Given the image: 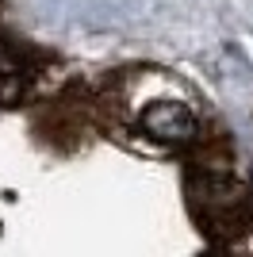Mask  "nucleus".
Wrapping results in <instances>:
<instances>
[{
    "instance_id": "f257e3e1",
    "label": "nucleus",
    "mask_w": 253,
    "mask_h": 257,
    "mask_svg": "<svg viewBox=\"0 0 253 257\" xmlns=\"http://www.w3.org/2000/svg\"><path fill=\"white\" fill-rule=\"evenodd\" d=\"M142 127L150 131V139L161 142H184L196 135V119L184 104H154L142 111Z\"/></svg>"
},
{
    "instance_id": "f03ea898",
    "label": "nucleus",
    "mask_w": 253,
    "mask_h": 257,
    "mask_svg": "<svg viewBox=\"0 0 253 257\" xmlns=\"http://www.w3.org/2000/svg\"><path fill=\"white\" fill-rule=\"evenodd\" d=\"M20 96H23V65L0 43V104H16Z\"/></svg>"
}]
</instances>
